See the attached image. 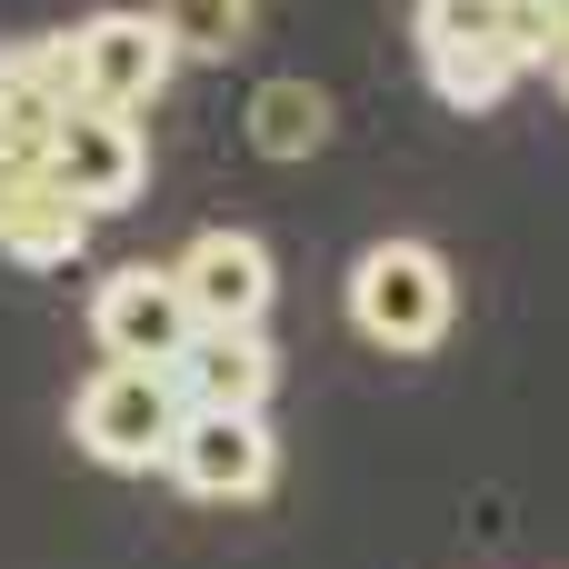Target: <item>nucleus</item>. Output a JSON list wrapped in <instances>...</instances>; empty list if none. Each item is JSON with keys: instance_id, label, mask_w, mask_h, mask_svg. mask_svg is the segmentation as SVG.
I'll list each match as a JSON object with an SVG mask.
<instances>
[{"instance_id": "f257e3e1", "label": "nucleus", "mask_w": 569, "mask_h": 569, "mask_svg": "<svg viewBox=\"0 0 569 569\" xmlns=\"http://www.w3.org/2000/svg\"><path fill=\"white\" fill-rule=\"evenodd\" d=\"M350 320H360L370 350L420 360V350L450 340V320H460V280H450V260H440L430 240H380V250L350 260Z\"/></svg>"}, {"instance_id": "f03ea898", "label": "nucleus", "mask_w": 569, "mask_h": 569, "mask_svg": "<svg viewBox=\"0 0 569 569\" xmlns=\"http://www.w3.org/2000/svg\"><path fill=\"white\" fill-rule=\"evenodd\" d=\"M180 420H190L180 370H120V360H100V370L70 390V440H80V460H100V470H170Z\"/></svg>"}, {"instance_id": "7ed1b4c3", "label": "nucleus", "mask_w": 569, "mask_h": 569, "mask_svg": "<svg viewBox=\"0 0 569 569\" xmlns=\"http://www.w3.org/2000/svg\"><path fill=\"white\" fill-rule=\"evenodd\" d=\"M410 40H420V80L450 110H500L520 90V70H530L510 50V30H500V0H420Z\"/></svg>"}, {"instance_id": "20e7f679", "label": "nucleus", "mask_w": 569, "mask_h": 569, "mask_svg": "<svg viewBox=\"0 0 569 569\" xmlns=\"http://www.w3.org/2000/svg\"><path fill=\"white\" fill-rule=\"evenodd\" d=\"M70 60H80V110H110V120H140L170 90V70H180V50L160 40L150 10H90V20H70Z\"/></svg>"}, {"instance_id": "39448f33", "label": "nucleus", "mask_w": 569, "mask_h": 569, "mask_svg": "<svg viewBox=\"0 0 569 569\" xmlns=\"http://www.w3.org/2000/svg\"><path fill=\"white\" fill-rule=\"evenodd\" d=\"M50 190L80 210V220H100V210H130L140 200V180H150V140H140V120H110V110H70L60 130H50Z\"/></svg>"}, {"instance_id": "423d86ee", "label": "nucleus", "mask_w": 569, "mask_h": 569, "mask_svg": "<svg viewBox=\"0 0 569 569\" xmlns=\"http://www.w3.org/2000/svg\"><path fill=\"white\" fill-rule=\"evenodd\" d=\"M190 300H180V280L170 270H110L100 290H90V340H100V360H120V370H180V350H190Z\"/></svg>"}, {"instance_id": "0eeeda50", "label": "nucleus", "mask_w": 569, "mask_h": 569, "mask_svg": "<svg viewBox=\"0 0 569 569\" xmlns=\"http://www.w3.org/2000/svg\"><path fill=\"white\" fill-rule=\"evenodd\" d=\"M170 480L190 500H260L280 480V440H270V410H190L180 440H170Z\"/></svg>"}, {"instance_id": "6e6552de", "label": "nucleus", "mask_w": 569, "mask_h": 569, "mask_svg": "<svg viewBox=\"0 0 569 569\" xmlns=\"http://www.w3.org/2000/svg\"><path fill=\"white\" fill-rule=\"evenodd\" d=\"M170 280H180V300H190L200 330H260L270 300H280V260H270L250 230H200V240L170 260Z\"/></svg>"}, {"instance_id": "1a4fd4ad", "label": "nucleus", "mask_w": 569, "mask_h": 569, "mask_svg": "<svg viewBox=\"0 0 569 569\" xmlns=\"http://www.w3.org/2000/svg\"><path fill=\"white\" fill-rule=\"evenodd\" d=\"M270 390H280L270 330H190V350H180V400L190 410H270Z\"/></svg>"}, {"instance_id": "9d476101", "label": "nucleus", "mask_w": 569, "mask_h": 569, "mask_svg": "<svg viewBox=\"0 0 569 569\" xmlns=\"http://www.w3.org/2000/svg\"><path fill=\"white\" fill-rule=\"evenodd\" d=\"M80 240H90V220L50 190V170H0V260L60 270V260H80Z\"/></svg>"}, {"instance_id": "9b49d317", "label": "nucleus", "mask_w": 569, "mask_h": 569, "mask_svg": "<svg viewBox=\"0 0 569 569\" xmlns=\"http://www.w3.org/2000/svg\"><path fill=\"white\" fill-rule=\"evenodd\" d=\"M330 130H340V110L320 80H260L250 90V150L260 160H310V150H330Z\"/></svg>"}, {"instance_id": "f8f14e48", "label": "nucleus", "mask_w": 569, "mask_h": 569, "mask_svg": "<svg viewBox=\"0 0 569 569\" xmlns=\"http://www.w3.org/2000/svg\"><path fill=\"white\" fill-rule=\"evenodd\" d=\"M150 20L180 60H230L260 30V0H150Z\"/></svg>"}, {"instance_id": "ddd939ff", "label": "nucleus", "mask_w": 569, "mask_h": 569, "mask_svg": "<svg viewBox=\"0 0 569 569\" xmlns=\"http://www.w3.org/2000/svg\"><path fill=\"white\" fill-rule=\"evenodd\" d=\"M50 130H60V110L30 100V90L0 70V170H40V160H50Z\"/></svg>"}, {"instance_id": "4468645a", "label": "nucleus", "mask_w": 569, "mask_h": 569, "mask_svg": "<svg viewBox=\"0 0 569 569\" xmlns=\"http://www.w3.org/2000/svg\"><path fill=\"white\" fill-rule=\"evenodd\" d=\"M550 80H560V100H569V60H560V70H550Z\"/></svg>"}]
</instances>
